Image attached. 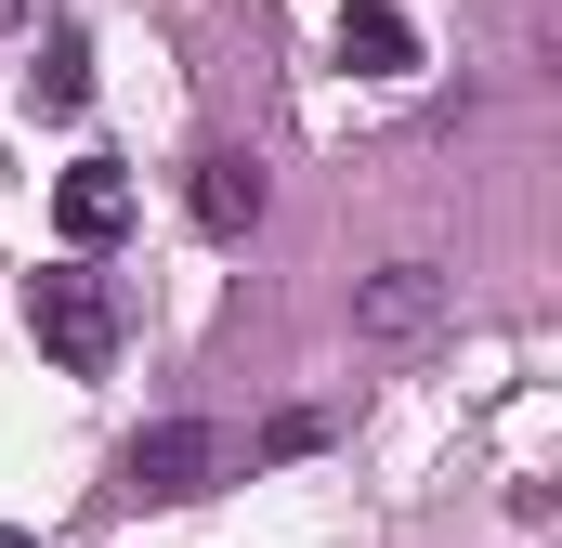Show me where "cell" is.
I'll return each instance as SVG.
<instances>
[{
	"label": "cell",
	"mask_w": 562,
	"mask_h": 548,
	"mask_svg": "<svg viewBox=\"0 0 562 548\" xmlns=\"http://www.w3.org/2000/svg\"><path fill=\"white\" fill-rule=\"evenodd\" d=\"M26 340H40L66 379H105L132 327H119V287H105V274H92V262H66V274H40V287H26Z\"/></svg>",
	"instance_id": "cell-1"
},
{
	"label": "cell",
	"mask_w": 562,
	"mask_h": 548,
	"mask_svg": "<svg viewBox=\"0 0 562 548\" xmlns=\"http://www.w3.org/2000/svg\"><path fill=\"white\" fill-rule=\"evenodd\" d=\"M431 327H445V262H380L353 287V340L367 353H419Z\"/></svg>",
	"instance_id": "cell-2"
},
{
	"label": "cell",
	"mask_w": 562,
	"mask_h": 548,
	"mask_svg": "<svg viewBox=\"0 0 562 548\" xmlns=\"http://www.w3.org/2000/svg\"><path fill=\"white\" fill-rule=\"evenodd\" d=\"M119 483H132V496H210V483H223V431H210V418H157V431H132Z\"/></svg>",
	"instance_id": "cell-3"
},
{
	"label": "cell",
	"mask_w": 562,
	"mask_h": 548,
	"mask_svg": "<svg viewBox=\"0 0 562 548\" xmlns=\"http://www.w3.org/2000/svg\"><path fill=\"white\" fill-rule=\"evenodd\" d=\"M53 222H66V249H105V236L132 222V183H119L105 157H79V170L53 183Z\"/></svg>",
	"instance_id": "cell-4"
},
{
	"label": "cell",
	"mask_w": 562,
	"mask_h": 548,
	"mask_svg": "<svg viewBox=\"0 0 562 548\" xmlns=\"http://www.w3.org/2000/svg\"><path fill=\"white\" fill-rule=\"evenodd\" d=\"M340 66H353V79H406V66H419V26H406L393 0H353V13H340Z\"/></svg>",
	"instance_id": "cell-5"
},
{
	"label": "cell",
	"mask_w": 562,
	"mask_h": 548,
	"mask_svg": "<svg viewBox=\"0 0 562 548\" xmlns=\"http://www.w3.org/2000/svg\"><path fill=\"white\" fill-rule=\"evenodd\" d=\"M262 222V157H196V236H249Z\"/></svg>",
	"instance_id": "cell-6"
},
{
	"label": "cell",
	"mask_w": 562,
	"mask_h": 548,
	"mask_svg": "<svg viewBox=\"0 0 562 548\" xmlns=\"http://www.w3.org/2000/svg\"><path fill=\"white\" fill-rule=\"evenodd\" d=\"M79 105H92V39L53 26V53H40V118H79Z\"/></svg>",
	"instance_id": "cell-7"
},
{
	"label": "cell",
	"mask_w": 562,
	"mask_h": 548,
	"mask_svg": "<svg viewBox=\"0 0 562 548\" xmlns=\"http://www.w3.org/2000/svg\"><path fill=\"white\" fill-rule=\"evenodd\" d=\"M0 26H26V0H0Z\"/></svg>",
	"instance_id": "cell-8"
}]
</instances>
